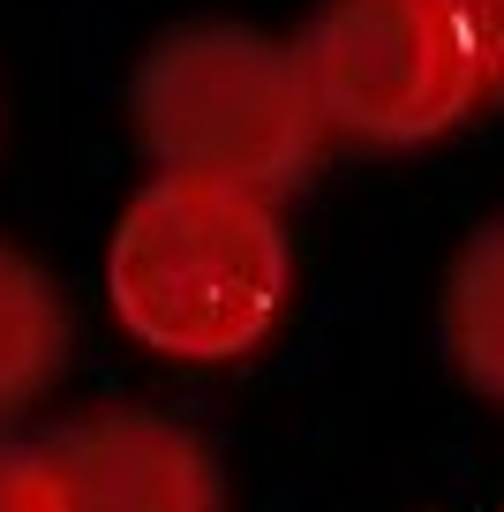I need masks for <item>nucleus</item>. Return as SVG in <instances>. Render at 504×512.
Here are the masks:
<instances>
[{
    "label": "nucleus",
    "instance_id": "f257e3e1",
    "mask_svg": "<svg viewBox=\"0 0 504 512\" xmlns=\"http://www.w3.org/2000/svg\"><path fill=\"white\" fill-rule=\"evenodd\" d=\"M279 211L226 181L158 174L128 196L106 249L113 317L136 347L166 362H241L286 309Z\"/></svg>",
    "mask_w": 504,
    "mask_h": 512
},
{
    "label": "nucleus",
    "instance_id": "f03ea898",
    "mask_svg": "<svg viewBox=\"0 0 504 512\" xmlns=\"http://www.w3.org/2000/svg\"><path fill=\"white\" fill-rule=\"evenodd\" d=\"M128 121L158 174L226 181L264 204L301 189L324 144L301 53L249 23H181L151 38L128 83Z\"/></svg>",
    "mask_w": 504,
    "mask_h": 512
},
{
    "label": "nucleus",
    "instance_id": "7ed1b4c3",
    "mask_svg": "<svg viewBox=\"0 0 504 512\" xmlns=\"http://www.w3.org/2000/svg\"><path fill=\"white\" fill-rule=\"evenodd\" d=\"M294 53L324 128L377 151L429 144L482 98L459 0H324Z\"/></svg>",
    "mask_w": 504,
    "mask_h": 512
},
{
    "label": "nucleus",
    "instance_id": "20e7f679",
    "mask_svg": "<svg viewBox=\"0 0 504 512\" xmlns=\"http://www.w3.org/2000/svg\"><path fill=\"white\" fill-rule=\"evenodd\" d=\"M46 467L61 512H226L211 445L143 407H106L46 437Z\"/></svg>",
    "mask_w": 504,
    "mask_h": 512
},
{
    "label": "nucleus",
    "instance_id": "39448f33",
    "mask_svg": "<svg viewBox=\"0 0 504 512\" xmlns=\"http://www.w3.org/2000/svg\"><path fill=\"white\" fill-rule=\"evenodd\" d=\"M444 354L482 400H504V219L474 226L444 272Z\"/></svg>",
    "mask_w": 504,
    "mask_h": 512
},
{
    "label": "nucleus",
    "instance_id": "423d86ee",
    "mask_svg": "<svg viewBox=\"0 0 504 512\" xmlns=\"http://www.w3.org/2000/svg\"><path fill=\"white\" fill-rule=\"evenodd\" d=\"M61 354H68V309L53 279L16 241H0V415H23L61 377Z\"/></svg>",
    "mask_w": 504,
    "mask_h": 512
},
{
    "label": "nucleus",
    "instance_id": "0eeeda50",
    "mask_svg": "<svg viewBox=\"0 0 504 512\" xmlns=\"http://www.w3.org/2000/svg\"><path fill=\"white\" fill-rule=\"evenodd\" d=\"M0 512H61L46 445H0Z\"/></svg>",
    "mask_w": 504,
    "mask_h": 512
},
{
    "label": "nucleus",
    "instance_id": "6e6552de",
    "mask_svg": "<svg viewBox=\"0 0 504 512\" xmlns=\"http://www.w3.org/2000/svg\"><path fill=\"white\" fill-rule=\"evenodd\" d=\"M474 68H482V98H504V0H459Z\"/></svg>",
    "mask_w": 504,
    "mask_h": 512
}]
</instances>
